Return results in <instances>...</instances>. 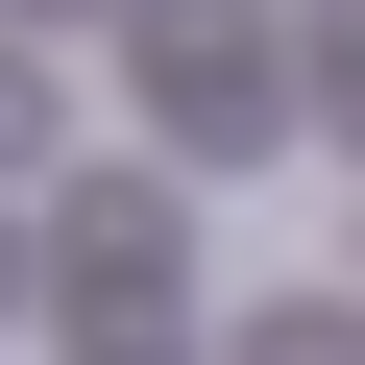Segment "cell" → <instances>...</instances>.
<instances>
[{
	"label": "cell",
	"instance_id": "4",
	"mask_svg": "<svg viewBox=\"0 0 365 365\" xmlns=\"http://www.w3.org/2000/svg\"><path fill=\"white\" fill-rule=\"evenodd\" d=\"M49 146H73V73H49V49H0V170H49Z\"/></svg>",
	"mask_w": 365,
	"mask_h": 365
},
{
	"label": "cell",
	"instance_id": "2",
	"mask_svg": "<svg viewBox=\"0 0 365 365\" xmlns=\"http://www.w3.org/2000/svg\"><path fill=\"white\" fill-rule=\"evenodd\" d=\"M25 268H49L98 341H146V317H170V195H146V170H98L73 220H25Z\"/></svg>",
	"mask_w": 365,
	"mask_h": 365
},
{
	"label": "cell",
	"instance_id": "3",
	"mask_svg": "<svg viewBox=\"0 0 365 365\" xmlns=\"http://www.w3.org/2000/svg\"><path fill=\"white\" fill-rule=\"evenodd\" d=\"M220 365H365V317H341V292H268V317H244Z\"/></svg>",
	"mask_w": 365,
	"mask_h": 365
},
{
	"label": "cell",
	"instance_id": "5",
	"mask_svg": "<svg viewBox=\"0 0 365 365\" xmlns=\"http://www.w3.org/2000/svg\"><path fill=\"white\" fill-rule=\"evenodd\" d=\"M317 98H341V122H365V0H341V25H317Z\"/></svg>",
	"mask_w": 365,
	"mask_h": 365
},
{
	"label": "cell",
	"instance_id": "1",
	"mask_svg": "<svg viewBox=\"0 0 365 365\" xmlns=\"http://www.w3.org/2000/svg\"><path fill=\"white\" fill-rule=\"evenodd\" d=\"M146 122L170 146H268L292 122V25L268 0H146Z\"/></svg>",
	"mask_w": 365,
	"mask_h": 365
},
{
	"label": "cell",
	"instance_id": "6",
	"mask_svg": "<svg viewBox=\"0 0 365 365\" xmlns=\"http://www.w3.org/2000/svg\"><path fill=\"white\" fill-rule=\"evenodd\" d=\"M0 292H25V220H0Z\"/></svg>",
	"mask_w": 365,
	"mask_h": 365
}]
</instances>
